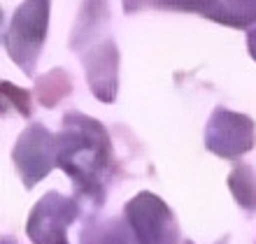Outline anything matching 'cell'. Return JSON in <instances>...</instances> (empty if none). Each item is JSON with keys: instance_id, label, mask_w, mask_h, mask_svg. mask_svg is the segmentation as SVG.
Segmentation results:
<instances>
[{"instance_id": "cell-9", "label": "cell", "mask_w": 256, "mask_h": 244, "mask_svg": "<svg viewBox=\"0 0 256 244\" xmlns=\"http://www.w3.org/2000/svg\"><path fill=\"white\" fill-rule=\"evenodd\" d=\"M168 7H177V9H205V7L219 5L216 0H163Z\"/></svg>"}, {"instance_id": "cell-3", "label": "cell", "mask_w": 256, "mask_h": 244, "mask_svg": "<svg viewBox=\"0 0 256 244\" xmlns=\"http://www.w3.org/2000/svg\"><path fill=\"white\" fill-rule=\"evenodd\" d=\"M128 219L138 244H175V221L158 198L140 193L128 203Z\"/></svg>"}, {"instance_id": "cell-5", "label": "cell", "mask_w": 256, "mask_h": 244, "mask_svg": "<svg viewBox=\"0 0 256 244\" xmlns=\"http://www.w3.org/2000/svg\"><path fill=\"white\" fill-rule=\"evenodd\" d=\"M254 144V123L252 119L233 112L216 109L208 123V147L219 156H240Z\"/></svg>"}, {"instance_id": "cell-4", "label": "cell", "mask_w": 256, "mask_h": 244, "mask_svg": "<svg viewBox=\"0 0 256 244\" xmlns=\"http://www.w3.org/2000/svg\"><path fill=\"white\" fill-rule=\"evenodd\" d=\"M77 217V207L72 200L61 198L58 193H49L35 207L28 221V235L35 244H68L66 231Z\"/></svg>"}, {"instance_id": "cell-1", "label": "cell", "mask_w": 256, "mask_h": 244, "mask_svg": "<svg viewBox=\"0 0 256 244\" xmlns=\"http://www.w3.org/2000/svg\"><path fill=\"white\" fill-rule=\"evenodd\" d=\"M110 161V142L100 123L84 114H68L66 133L58 137V165L82 184L100 189V175Z\"/></svg>"}, {"instance_id": "cell-8", "label": "cell", "mask_w": 256, "mask_h": 244, "mask_svg": "<svg viewBox=\"0 0 256 244\" xmlns=\"http://www.w3.org/2000/svg\"><path fill=\"white\" fill-rule=\"evenodd\" d=\"M82 244H128V242H126V238H124L122 226L116 224V221H110L108 231H98L94 240L88 238V235H84Z\"/></svg>"}, {"instance_id": "cell-6", "label": "cell", "mask_w": 256, "mask_h": 244, "mask_svg": "<svg viewBox=\"0 0 256 244\" xmlns=\"http://www.w3.org/2000/svg\"><path fill=\"white\" fill-rule=\"evenodd\" d=\"M54 137L42 126H30L19 140L14 149V161L21 170V177H26V184L33 186L40 177H44L54 165L56 154Z\"/></svg>"}, {"instance_id": "cell-11", "label": "cell", "mask_w": 256, "mask_h": 244, "mask_svg": "<svg viewBox=\"0 0 256 244\" xmlns=\"http://www.w3.org/2000/svg\"><path fill=\"white\" fill-rule=\"evenodd\" d=\"M250 51H252V56L256 58V28L250 33Z\"/></svg>"}, {"instance_id": "cell-2", "label": "cell", "mask_w": 256, "mask_h": 244, "mask_svg": "<svg viewBox=\"0 0 256 244\" xmlns=\"http://www.w3.org/2000/svg\"><path fill=\"white\" fill-rule=\"evenodd\" d=\"M47 16H49V0H26L14 14L12 28L7 33V49L21 68L30 72L42 47L44 33H47Z\"/></svg>"}, {"instance_id": "cell-7", "label": "cell", "mask_w": 256, "mask_h": 244, "mask_svg": "<svg viewBox=\"0 0 256 244\" xmlns=\"http://www.w3.org/2000/svg\"><path fill=\"white\" fill-rule=\"evenodd\" d=\"M94 61H86L88 79L94 86V93L100 95V100L110 102L114 98V79H116V51L112 44H105L102 49H96Z\"/></svg>"}, {"instance_id": "cell-10", "label": "cell", "mask_w": 256, "mask_h": 244, "mask_svg": "<svg viewBox=\"0 0 256 244\" xmlns=\"http://www.w3.org/2000/svg\"><path fill=\"white\" fill-rule=\"evenodd\" d=\"M5 93H14V86L12 84H2V95ZM16 95H24V98H28V93L26 91H19V88H16ZM14 102H19V107H21V112H24V114H28V112H30V107H28V102H21L19 98H12Z\"/></svg>"}]
</instances>
